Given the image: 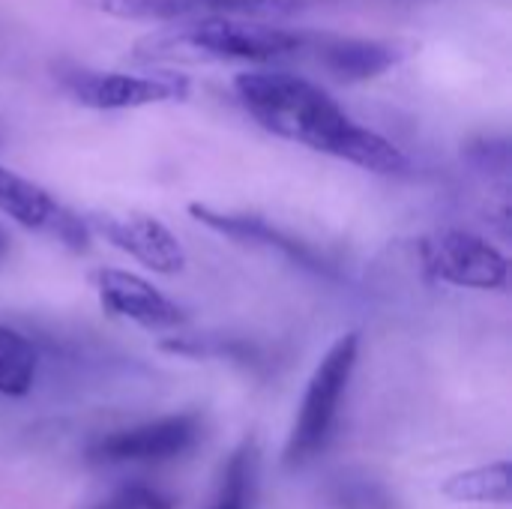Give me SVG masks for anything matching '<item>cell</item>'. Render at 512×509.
<instances>
[{"mask_svg": "<svg viewBox=\"0 0 512 509\" xmlns=\"http://www.w3.org/2000/svg\"><path fill=\"white\" fill-rule=\"evenodd\" d=\"M234 93L273 135L306 144L375 174L408 171V156L384 135L360 126L327 90L291 72H240Z\"/></svg>", "mask_w": 512, "mask_h": 509, "instance_id": "6da1fadb", "label": "cell"}, {"mask_svg": "<svg viewBox=\"0 0 512 509\" xmlns=\"http://www.w3.org/2000/svg\"><path fill=\"white\" fill-rule=\"evenodd\" d=\"M312 33L243 21L234 15L189 18L177 27H159L135 42V60H237L273 63L306 54Z\"/></svg>", "mask_w": 512, "mask_h": 509, "instance_id": "7a4b0ae2", "label": "cell"}, {"mask_svg": "<svg viewBox=\"0 0 512 509\" xmlns=\"http://www.w3.org/2000/svg\"><path fill=\"white\" fill-rule=\"evenodd\" d=\"M357 357H360V336L345 333L330 345V351L312 372L309 387L303 393L300 414H297L294 429L285 444L288 468H303L327 450V444L339 426V411H342L345 393L351 387Z\"/></svg>", "mask_w": 512, "mask_h": 509, "instance_id": "3957f363", "label": "cell"}, {"mask_svg": "<svg viewBox=\"0 0 512 509\" xmlns=\"http://www.w3.org/2000/svg\"><path fill=\"white\" fill-rule=\"evenodd\" d=\"M423 270L444 285L474 288V291H501L510 279V261L483 237L471 231H438L420 243Z\"/></svg>", "mask_w": 512, "mask_h": 509, "instance_id": "277c9868", "label": "cell"}, {"mask_svg": "<svg viewBox=\"0 0 512 509\" xmlns=\"http://www.w3.org/2000/svg\"><path fill=\"white\" fill-rule=\"evenodd\" d=\"M69 96L93 111H126L159 102H180L189 96L192 81L180 72H99V69H69L60 75Z\"/></svg>", "mask_w": 512, "mask_h": 509, "instance_id": "5b68a950", "label": "cell"}, {"mask_svg": "<svg viewBox=\"0 0 512 509\" xmlns=\"http://www.w3.org/2000/svg\"><path fill=\"white\" fill-rule=\"evenodd\" d=\"M198 438L201 420L195 414H171L105 435L90 447V459L99 465H159L186 456Z\"/></svg>", "mask_w": 512, "mask_h": 509, "instance_id": "8992f818", "label": "cell"}, {"mask_svg": "<svg viewBox=\"0 0 512 509\" xmlns=\"http://www.w3.org/2000/svg\"><path fill=\"white\" fill-rule=\"evenodd\" d=\"M0 213L27 231L48 234L51 240L63 243L69 252H87V246H90L87 219H81L69 207H63L48 189L36 186L33 180L21 177L3 165H0Z\"/></svg>", "mask_w": 512, "mask_h": 509, "instance_id": "52a82bcc", "label": "cell"}, {"mask_svg": "<svg viewBox=\"0 0 512 509\" xmlns=\"http://www.w3.org/2000/svg\"><path fill=\"white\" fill-rule=\"evenodd\" d=\"M84 9L135 18V21H189L210 15L234 18H267V15H294L321 0H78Z\"/></svg>", "mask_w": 512, "mask_h": 509, "instance_id": "ba28073f", "label": "cell"}, {"mask_svg": "<svg viewBox=\"0 0 512 509\" xmlns=\"http://www.w3.org/2000/svg\"><path fill=\"white\" fill-rule=\"evenodd\" d=\"M99 303L105 312L126 318L144 330H174L186 324V312L168 300L159 288H153L147 279L117 270V267H102L90 276Z\"/></svg>", "mask_w": 512, "mask_h": 509, "instance_id": "9c48e42d", "label": "cell"}, {"mask_svg": "<svg viewBox=\"0 0 512 509\" xmlns=\"http://www.w3.org/2000/svg\"><path fill=\"white\" fill-rule=\"evenodd\" d=\"M189 213H192V219H198L210 231L225 234V237L240 240V243L276 249L282 258H288L291 264H297V267H303L309 273H318V276H336L339 273L336 264L324 252H318L312 243L285 234L282 228L270 225L261 216H252V213H219V210H213L207 204H189Z\"/></svg>", "mask_w": 512, "mask_h": 509, "instance_id": "30bf717a", "label": "cell"}, {"mask_svg": "<svg viewBox=\"0 0 512 509\" xmlns=\"http://www.w3.org/2000/svg\"><path fill=\"white\" fill-rule=\"evenodd\" d=\"M87 225H93L114 249L126 252L153 273L174 276L186 267V249L153 216H90Z\"/></svg>", "mask_w": 512, "mask_h": 509, "instance_id": "8fae6325", "label": "cell"}, {"mask_svg": "<svg viewBox=\"0 0 512 509\" xmlns=\"http://www.w3.org/2000/svg\"><path fill=\"white\" fill-rule=\"evenodd\" d=\"M306 54H312L321 69L339 81H369L393 69L405 57V48L381 39H342L312 33Z\"/></svg>", "mask_w": 512, "mask_h": 509, "instance_id": "7c38bea8", "label": "cell"}, {"mask_svg": "<svg viewBox=\"0 0 512 509\" xmlns=\"http://www.w3.org/2000/svg\"><path fill=\"white\" fill-rule=\"evenodd\" d=\"M444 498L456 504H510L512 501V465L507 459L459 471L444 483Z\"/></svg>", "mask_w": 512, "mask_h": 509, "instance_id": "4fadbf2b", "label": "cell"}, {"mask_svg": "<svg viewBox=\"0 0 512 509\" xmlns=\"http://www.w3.org/2000/svg\"><path fill=\"white\" fill-rule=\"evenodd\" d=\"M258 498V447L255 441H243L219 480V492L210 509H255Z\"/></svg>", "mask_w": 512, "mask_h": 509, "instance_id": "5bb4252c", "label": "cell"}, {"mask_svg": "<svg viewBox=\"0 0 512 509\" xmlns=\"http://www.w3.org/2000/svg\"><path fill=\"white\" fill-rule=\"evenodd\" d=\"M36 348L21 333L0 327V396L21 399L30 393L36 378Z\"/></svg>", "mask_w": 512, "mask_h": 509, "instance_id": "9a60e30c", "label": "cell"}, {"mask_svg": "<svg viewBox=\"0 0 512 509\" xmlns=\"http://www.w3.org/2000/svg\"><path fill=\"white\" fill-rule=\"evenodd\" d=\"M174 498L159 492V489H150L144 483H129V486H120L114 489L108 498H102L96 507L90 509H174Z\"/></svg>", "mask_w": 512, "mask_h": 509, "instance_id": "2e32d148", "label": "cell"}, {"mask_svg": "<svg viewBox=\"0 0 512 509\" xmlns=\"http://www.w3.org/2000/svg\"><path fill=\"white\" fill-rule=\"evenodd\" d=\"M465 156L471 159V165L489 177H498L507 183V174H510V144L507 141H480V144H471L465 150Z\"/></svg>", "mask_w": 512, "mask_h": 509, "instance_id": "e0dca14e", "label": "cell"}, {"mask_svg": "<svg viewBox=\"0 0 512 509\" xmlns=\"http://www.w3.org/2000/svg\"><path fill=\"white\" fill-rule=\"evenodd\" d=\"M342 504H348V501H357L360 509H390V498H387V492H381V489H375L372 483H348V486H342Z\"/></svg>", "mask_w": 512, "mask_h": 509, "instance_id": "ac0fdd59", "label": "cell"}, {"mask_svg": "<svg viewBox=\"0 0 512 509\" xmlns=\"http://www.w3.org/2000/svg\"><path fill=\"white\" fill-rule=\"evenodd\" d=\"M6 252H9V237H6V234H3V228H0V258H3Z\"/></svg>", "mask_w": 512, "mask_h": 509, "instance_id": "d6986e66", "label": "cell"}]
</instances>
